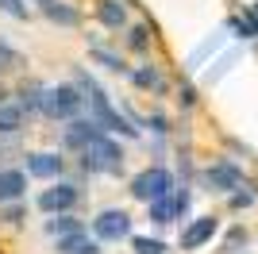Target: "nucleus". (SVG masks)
I'll use <instances>...</instances> for the list:
<instances>
[{
	"label": "nucleus",
	"mask_w": 258,
	"mask_h": 254,
	"mask_svg": "<svg viewBox=\"0 0 258 254\" xmlns=\"http://www.w3.org/2000/svg\"><path fill=\"white\" fill-rule=\"evenodd\" d=\"M0 12H8L12 20H27V16H31V8H27L23 0H0Z\"/></svg>",
	"instance_id": "obj_21"
},
{
	"label": "nucleus",
	"mask_w": 258,
	"mask_h": 254,
	"mask_svg": "<svg viewBox=\"0 0 258 254\" xmlns=\"http://www.w3.org/2000/svg\"><path fill=\"white\" fill-rule=\"evenodd\" d=\"M127 42H131V50H147V27H131Z\"/></svg>",
	"instance_id": "obj_23"
},
{
	"label": "nucleus",
	"mask_w": 258,
	"mask_h": 254,
	"mask_svg": "<svg viewBox=\"0 0 258 254\" xmlns=\"http://www.w3.org/2000/svg\"><path fill=\"white\" fill-rule=\"evenodd\" d=\"M93 62H100L104 66V70H112V74H123V70H127V66H123V58H119V54H112V50H104V46H93Z\"/></svg>",
	"instance_id": "obj_16"
},
{
	"label": "nucleus",
	"mask_w": 258,
	"mask_h": 254,
	"mask_svg": "<svg viewBox=\"0 0 258 254\" xmlns=\"http://www.w3.org/2000/svg\"><path fill=\"white\" fill-rule=\"evenodd\" d=\"M85 243H89L85 227H81V231H74V235H62V239H58V254H77Z\"/></svg>",
	"instance_id": "obj_20"
},
{
	"label": "nucleus",
	"mask_w": 258,
	"mask_h": 254,
	"mask_svg": "<svg viewBox=\"0 0 258 254\" xmlns=\"http://www.w3.org/2000/svg\"><path fill=\"white\" fill-rule=\"evenodd\" d=\"M66 169V158L58 154V150H35V154H27V173L31 177H58Z\"/></svg>",
	"instance_id": "obj_9"
},
{
	"label": "nucleus",
	"mask_w": 258,
	"mask_h": 254,
	"mask_svg": "<svg viewBox=\"0 0 258 254\" xmlns=\"http://www.w3.org/2000/svg\"><path fill=\"white\" fill-rule=\"evenodd\" d=\"M170 189H173V177H170V169H166V166H147L143 173L131 177V197L143 201V204L170 197Z\"/></svg>",
	"instance_id": "obj_4"
},
{
	"label": "nucleus",
	"mask_w": 258,
	"mask_h": 254,
	"mask_svg": "<svg viewBox=\"0 0 258 254\" xmlns=\"http://www.w3.org/2000/svg\"><path fill=\"white\" fill-rule=\"evenodd\" d=\"M20 108L23 112H43V89H39V85L27 89V85H23L20 89Z\"/></svg>",
	"instance_id": "obj_17"
},
{
	"label": "nucleus",
	"mask_w": 258,
	"mask_h": 254,
	"mask_svg": "<svg viewBox=\"0 0 258 254\" xmlns=\"http://www.w3.org/2000/svg\"><path fill=\"white\" fill-rule=\"evenodd\" d=\"M147 208H151V220H154V223H170V220H173V212H177L170 197H162V201H151Z\"/></svg>",
	"instance_id": "obj_19"
},
{
	"label": "nucleus",
	"mask_w": 258,
	"mask_h": 254,
	"mask_svg": "<svg viewBox=\"0 0 258 254\" xmlns=\"http://www.w3.org/2000/svg\"><path fill=\"white\" fill-rule=\"evenodd\" d=\"M74 231H81V220L70 216V212H58V216L46 220V235L50 239H62V235H74Z\"/></svg>",
	"instance_id": "obj_13"
},
{
	"label": "nucleus",
	"mask_w": 258,
	"mask_h": 254,
	"mask_svg": "<svg viewBox=\"0 0 258 254\" xmlns=\"http://www.w3.org/2000/svg\"><path fill=\"white\" fill-rule=\"evenodd\" d=\"M77 254H100V243H97V239H89V243L81 246V250H77Z\"/></svg>",
	"instance_id": "obj_27"
},
{
	"label": "nucleus",
	"mask_w": 258,
	"mask_h": 254,
	"mask_svg": "<svg viewBox=\"0 0 258 254\" xmlns=\"http://www.w3.org/2000/svg\"><path fill=\"white\" fill-rule=\"evenodd\" d=\"M93 235H97V243H119L131 235V216L123 208H104L93 220Z\"/></svg>",
	"instance_id": "obj_5"
},
{
	"label": "nucleus",
	"mask_w": 258,
	"mask_h": 254,
	"mask_svg": "<svg viewBox=\"0 0 258 254\" xmlns=\"http://www.w3.org/2000/svg\"><path fill=\"white\" fill-rule=\"evenodd\" d=\"M131 77H135V85H139V89H158V85H162L154 70H135Z\"/></svg>",
	"instance_id": "obj_22"
},
{
	"label": "nucleus",
	"mask_w": 258,
	"mask_h": 254,
	"mask_svg": "<svg viewBox=\"0 0 258 254\" xmlns=\"http://www.w3.org/2000/svg\"><path fill=\"white\" fill-rule=\"evenodd\" d=\"M4 220H8V223H20V220H23V208H20V201H16V208H4Z\"/></svg>",
	"instance_id": "obj_24"
},
{
	"label": "nucleus",
	"mask_w": 258,
	"mask_h": 254,
	"mask_svg": "<svg viewBox=\"0 0 258 254\" xmlns=\"http://www.w3.org/2000/svg\"><path fill=\"white\" fill-rule=\"evenodd\" d=\"M227 243H231V246H239V243H247V231H243V227H235V231H231V239H227Z\"/></svg>",
	"instance_id": "obj_26"
},
{
	"label": "nucleus",
	"mask_w": 258,
	"mask_h": 254,
	"mask_svg": "<svg viewBox=\"0 0 258 254\" xmlns=\"http://www.w3.org/2000/svg\"><path fill=\"white\" fill-rule=\"evenodd\" d=\"M27 193V173L23 169H0V204H16Z\"/></svg>",
	"instance_id": "obj_11"
},
{
	"label": "nucleus",
	"mask_w": 258,
	"mask_h": 254,
	"mask_svg": "<svg viewBox=\"0 0 258 254\" xmlns=\"http://www.w3.org/2000/svg\"><path fill=\"white\" fill-rule=\"evenodd\" d=\"M131 250L135 254H166V243H162V239H151V235H135V239H131Z\"/></svg>",
	"instance_id": "obj_18"
},
{
	"label": "nucleus",
	"mask_w": 258,
	"mask_h": 254,
	"mask_svg": "<svg viewBox=\"0 0 258 254\" xmlns=\"http://www.w3.org/2000/svg\"><path fill=\"white\" fill-rule=\"evenodd\" d=\"M23 127V108L20 104H0V131L4 135H16Z\"/></svg>",
	"instance_id": "obj_15"
},
{
	"label": "nucleus",
	"mask_w": 258,
	"mask_h": 254,
	"mask_svg": "<svg viewBox=\"0 0 258 254\" xmlns=\"http://www.w3.org/2000/svg\"><path fill=\"white\" fill-rule=\"evenodd\" d=\"M97 20L104 23V27H123V23H127V12H123L119 0H100L97 4Z\"/></svg>",
	"instance_id": "obj_14"
},
{
	"label": "nucleus",
	"mask_w": 258,
	"mask_h": 254,
	"mask_svg": "<svg viewBox=\"0 0 258 254\" xmlns=\"http://www.w3.org/2000/svg\"><path fill=\"white\" fill-rule=\"evenodd\" d=\"M77 89L89 96V119H97V123L104 127L108 135H127V139L139 135V127H131L127 119L119 116L116 108H112V100H108V93H104V89H100V85L85 74V70H77Z\"/></svg>",
	"instance_id": "obj_1"
},
{
	"label": "nucleus",
	"mask_w": 258,
	"mask_h": 254,
	"mask_svg": "<svg viewBox=\"0 0 258 254\" xmlns=\"http://www.w3.org/2000/svg\"><path fill=\"white\" fill-rule=\"evenodd\" d=\"M250 201H254V197H250V193H235V197H231V208H247Z\"/></svg>",
	"instance_id": "obj_25"
},
{
	"label": "nucleus",
	"mask_w": 258,
	"mask_h": 254,
	"mask_svg": "<svg viewBox=\"0 0 258 254\" xmlns=\"http://www.w3.org/2000/svg\"><path fill=\"white\" fill-rule=\"evenodd\" d=\"M208 185H212L216 193H231L239 189V181H243V173H239V166H231V162H216V166H208Z\"/></svg>",
	"instance_id": "obj_10"
},
{
	"label": "nucleus",
	"mask_w": 258,
	"mask_h": 254,
	"mask_svg": "<svg viewBox=\"0 0 258 254\" xmlns=\"http://www.w3.org/2000/svg\"><path fill=\"white\" fill-rule=\"evenodd\" d=\"M216 227H220V220H216V216H197V220L181 231V250H197V246L212 243Z\"/></svg>",
	"instance_id": "obj_8"
},
{
	"label": "nucleus",
	"mask_w": 258,
	"mask_h": 254,
	"mask_svg": "<svg viewBox=\"0 0 258 254\" xmlns=\"http://www.w3.org/2000/svg\"><path fill=\"white\" fill-rule=\"evenodd\" d=\"M35 4H39V12H43L50 23H62V27H74V23L81 20V12L70 8L66 0H35Z\"/></svg>",
	"instance_id": "obj_12"
},
{
	"label": "nucleus",
	"mask_w": 258,
	"mask_h": 254,
	"mask_svg": "<svg viewBox=\"0 0 258 254\" xmlns=\"http://www.w3.org/2000/svg\"><path fill=\"white\" fill-rule=\"evenodd\" d=\"M81 166L89 173H119L123 169V147H119L116 139L100 135L89 150H81Z\"/></svg>",
	"instance_id": "obj_3"
},
{
	"label": "nucleus",
	"mask_w": 258,
	"mask_h": 254,
	"mask_svg": "<svg viewBox=\"0 0 258 254\" xmlns=\"http://www.w3.org/2000/svg\"><path fill=\"white\" fill-rule=\"evenodd\" d=\"M81 108H85V93L77 85H50V89H43V112L50 119L70 123V119L81 116Z\"/></svg>",
	"instance_id": "obj_2"
},
{
	"label": "nucleus",
	"mask_w": 258,
	"mask_h": 254,
	"mask_svg": "<svg viewBox=\"0 0 258 254\" xmlns=\"http://www.w3.org/2000/svg\"><path fill=\"white\" fill-rule=\"evenodd\" d=\"M100 135H108V131L97 123V119H81V116L70 119L66 131H62V139H66V147H70V150H89Z\"/></svg>",
	"instance_id": "obj_6"
},
{
	"label": "nucleus",
	"mask_w": 258,
	"mask_h": 254,
	"mask_svg": "<svg viewBox=\"0 0 258 254\" xmlns=\"http://www.w3.org/2000/svg\"><path fill=\"white\" fill-rule=\"evenodd\" d=\"M74 204H77V185H70V181H58L54 189H43V197H39V208L50 212V216L70 212Z\"/></svg>",
	"instance_id": "obj_7"
}]
</instances>
